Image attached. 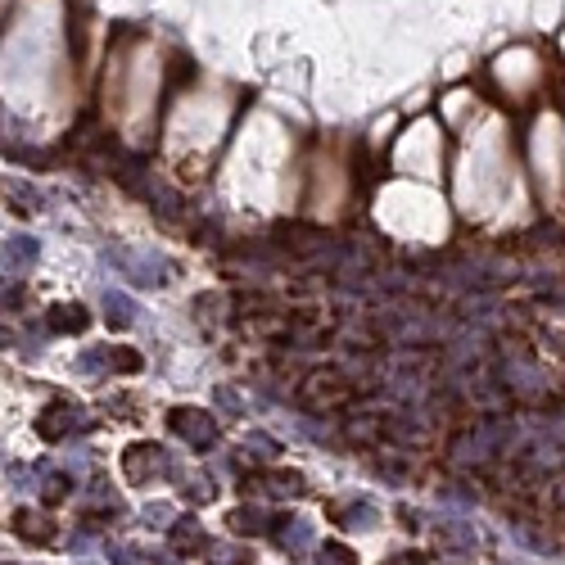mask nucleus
Masks as SVG:
<instances>
[{"mask_svg":"<svg viewBox=\"0 0 565 565\" xmlns=\"http://www.w3.org/2000/svg\"><path fill=\"white\" fill-rule=\"evenodd\" d=\"M109 561L113 565H159L149 552H140V548H127V543H113L109 548Z\"/></svg>","mask_w":565,"mask_h":565,"instance_id":"obj_13","label":"nucleus"},{"mask_svg":"<svg viewBox=\"0 0 565 565\" xmlns=\"http://www.w3.org/2000/svg\"><path fill=\"white\" fill-rule=\"evenodd\" d=\"M249 557L244 552H235V548H213V565H244Z\"/></svg>","mask_w":565,"mask_h":565,"instance_id":"obj_15","label":"nucleus"},{"mask_svg":"<svg viewBox=\"0 0 565 565\" xmlns=\"http://www.w3.org/2000/svg\"><path fill=\"white\" fill-rule=\"evenodd\" d=\"M68 493H73V479H68L64 470H50V475L41 479V498H46L50 507H55V502H64Z\"/></svg>","mask_w":565,"mask_h":565,"instance_id":"obj_12","label":"nucleus"},{"mask_svg":"<svg viewBox=\"0 0 565 565\" xmlns=\"http://www.w3.org/2000/svg\"><path fill=\"white\" fill-rule=\"evenodd\" d=\"M272 493V498H294V493H303V479L299 475H290V470H276V475H258V479H249V493Z\"/></svg>","mask_w":565,"mask_h":565,"instance_id":"obj_8","label":"nucleus"},{"mask_svg":"<svg viewBox=\"0 0 565 565\" xmlns=\"http://www.w3.org/2000/svg\"><path fill=\"white\" fill-rule=\"evenodd\" d=\"M172 548H177L181 557L200 552V548H204V534H200V525H195V520H177V525H172Z\"/></svg>","mask_w":565,"mask_h":565,"instance_id":"obj_11","label":"nucleus"},{"mask_svg":"<svg viewBox=\"0 0 565 565\" xmlns=\"http://www.w3.org/2000/svg\"><path fill=\"white\" fill-rule=\"evenodd\" d=\"M186 498H190V502H204V498H209V484H204V479H190V484H186Z\"/></svg>","mask_w":565,"mask_h":565,"instance_id":"obj_16","label":"nucleus"},{"mask_svg":"<svg viewBox=\"0 0 565 565\" xmlns=\"http://www.w3.org/2000/svg\"><path fill=\"white\" fill-rule=\"evenodd\" d=\"M73 430H82V407H77V403L55 398V403L41 407V416H36V435H41L46 444H59V439H68Z\"/></svg>","mask_w":565,"mask_h":565,"instance_id":"obj_1","label":"nucleus"},{"mask_svg":"<svg viewBox=\"0 0 565 565\" xmlns=\"http://www.w3.org/2000/svg\"><path fill=\"white\" fill-rule=\"evenodd\" d=\"M105 317H109V326H131L136 322V303L122 294V290H105Z\"/></svg>","mask_w":565,"mask_h":565,"instance_id":"obj_9","label":"nucleus"},{"mask_svg":"<svg viewBox=\"0 0 565 565\" xmlns=\"http://www.w3.org/2000/svg\"><path fill=\"white\" fill-rule=\"evenodd\" d=\"M0 303H5V308H23V303H27V294H23V290H5V294H0Z\"/></svg>","mask_w":565,"mask_h":565,"instance_id":"obj_17","label":"nucleus"},{"mask_svg":"<svg viewBox=\"0 0 565 565\" xmlns=\"http://www.w3.org/2000/svg\"><path fill=\"white\" fill-rule=\"evenodd\" d=\"M46 326H50L55 335H82V331L91 326V313H87L82 303H55V308L46 313Z\"/></svg>","mask_w":565,"mask_h":565,"instance_id":"obj_7","label":"nucleus"},{"mask_svg":"<svg viewBox=\"0 0 565 565\" xmlns=\"http://www.w3.org/2000/svg\"><path fill=\"white\" fill-rule=\"evenodd\" d=\"M122 461H127L131 484H145V479H154V475H163V470H168V457H163L159 444H131Z\"/></svg>","mask_w":565,"mask_h":565,"instance_id":"obj_4","label":"nucleus"},{"mask_svg":"<svg viewBox=\"0 0 565 565\" xmlns=\"http://www.w3.org/2000/svg\"><path fill=\"white\" fill-rule=\"evenodd\" d=\"M14 529H18V539H27V543H50V525L36 516V511H14Z\"/></svg>","mask_w":565,"mask_h":565,"instance_id":"obj_10","label":"nucleus"},{"mask_svg":"<svg viewBox=\"0 0 565 565\" xmlns=\"http://www.w3.org/2000/svg\"><path fill=\"white\" fill-rule=\"evenodd\" d=\"M168 426H172L190 448H209V444L218 439V421H213L209 412H200V407H177V412L168 416Z\"/></svg>","mask_w":565,"mask_h":565,"instance_id":"obj_3","label":"nucleus"},{"mask_svg":"<svg viewBox=\"0 0 565 565\" xmlns=\"http://www.w3.org/2000/svg\"><path fill=\"white\" fill-rule=\"evenodd\" d=\"M77 371H140V353L131 348H91L77 357Z\"/></svg>","mask_w":565,"mask_h":565,"instance_id":"obj_5","label":"nucleus"},{"mask_svg":"<svg viewBox=\"0 0 565 565\" xmlns=\"http://www.w3.org/2000/svg\"><path fill=\"white\" fill-rule=\"evenodd\" d=\"M118 272H127L136 285H163L168 281V262L163 258H154V253H127V249H113L105 253Z\"/></svg>","mask_w":565,"mask_h":565,"instance_id":"obj_2","label":"nucleus"},{"mask_svg":"<svg viewBox=\"0 0 565 565\" xmlns=\"http://www.w3.org/2000/svg\"><path fill=\"white\" fill-rule=\"evenodd\" d=\"M322 565H353V552L339 548V543H326V548H322Z\"/></svg>","mask_w":565,"mask_h":565,"instance_id":"obj_14","label":"nucleus"},{"mask_svg":"<svg viewBox=\"0 0 565 565\" xmlns=\"http://www.w3.org/2000/svg\"><path fill=\"white\" fill-rule=\"evenodd\" d=\"M36 253H41L36 235H9V240L0 244V267H5L9 276H18V272H27V267L36 262Z\"/></svg>","mask_w":565,"mask_h":565,"instance_id":"obj_6","label":"nucleus"}]
</instances>
